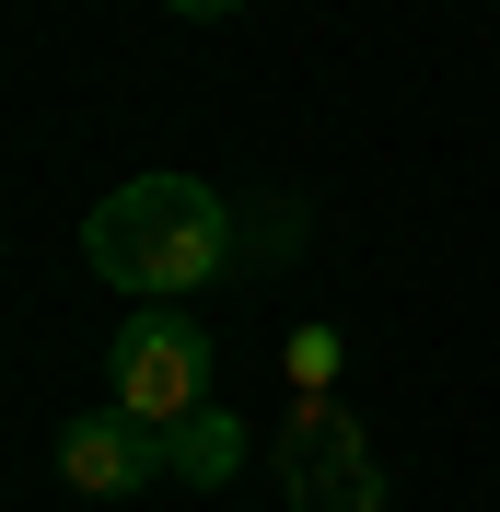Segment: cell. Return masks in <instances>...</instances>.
Returning <instances> with one entry per match:
<instances>
[{
    "mask_svg": "<svg viewBox=\"0 0 500 512\" xmlns=\"http://www.w3.org/2000/svg\"><path fill=\"white\" fill-rule=\"evenodd\" d=\"M82 256H94V280H117L128 303H187V291H210L233 268V210L198 175H128L94 222H82Z\"/></svg>",
    "mask_w": 500,
    "mask_h": 512,
    "instance_id": "1",
    "label": "cell"
},
{
    "mask_svg": "<svg viewBox=\"0 0 500 512\" xmlns=\"http://www.w3.org/2000/svg\"><path fill=\"white\" fill-rule=\"evenodd\" d=\"M105 384H117V408H128V419H152V431L198 419V408H210V326L175 315V303L128 315L117 338H105Z\"/></svg>",
    "mask_w": 500,
    "mask_h": 512,
    "instance_id": "2",
    "label": "cell"
},
{
    "mask_svg": "<svg viewBox=\"0 0 500 512\" xmlns=\"http://www.w3.org/2000/svg\"><path fill=\"white\" fill-rule=\"evenodd\" d=\"M280 501L291 512H384V466L338 396H291L280 419Z\"/></svg>",
    "mask_w": 500,
    "mask_h": 512,
    "instance_id": "3",
    "label": "cell"
},
{
    "mask_svg": "<svg viewBox=\"0 0 500 512\" xmlns=\"http://www.w3.org/2000/svg\"><path fill=\"white\" fill-rule=\"evenodd\" d=\"M59 478L70 489H94V501H140V489H163L175 466H163V431L152 419H128V408H82L59 431Z\"/></svg>",
    "mask_w": 500,
    "mask_h": 512,
    "instance_id": "4",
    "label": "cell"
},
{
    "mask_svg": "<svg viewBox=\"0 0 500 512\" xmlns=\"http://www.w3.org/2000/svg\"><path fill=\"white\" fill-rule=\"evenodd\" d=\"M163 466H175L187 489H221L233 466H245V431H233L221 408H198V419H175V431H163Z\"/></svg>",
    "mask_w": 500,
    "mask_h": 512,
    "instance_id": "5",
    "label": "cell"
},
{
    "mask_svg": "<svg viewBox=\"0 0 500 512\" xmlns=\"http://www.w3.org/2000/svg\"><path fill=\"white\" fill-rule=\"evenodd\" d=\"M163 12H187V24H233V12H256V0H163Z\"/></svg>",
    "mask_w": 500,
    "mask_h": 512,
    "instance_id": "6",
    "label": "cell"
}]
</instances>
